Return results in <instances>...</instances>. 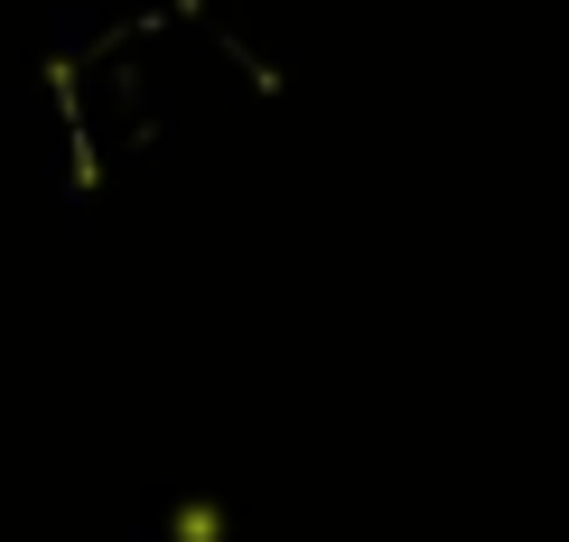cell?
I'll return each mask as SVG.
<instances>
[{"mask_svg":"<svg viewBox=\"0 0 569 542\" xmlns=\"http://www.w3.org/2000/svg\"><path fill=\"white\" fill-rule=\"evenodd\" d=\"M178 542H224V514L206 505V496H187L178 505Z\"/></svg>","mask_w":569,"mask_h":542,"instance_id":"obj_1","label":"cell"}]
</instances>
